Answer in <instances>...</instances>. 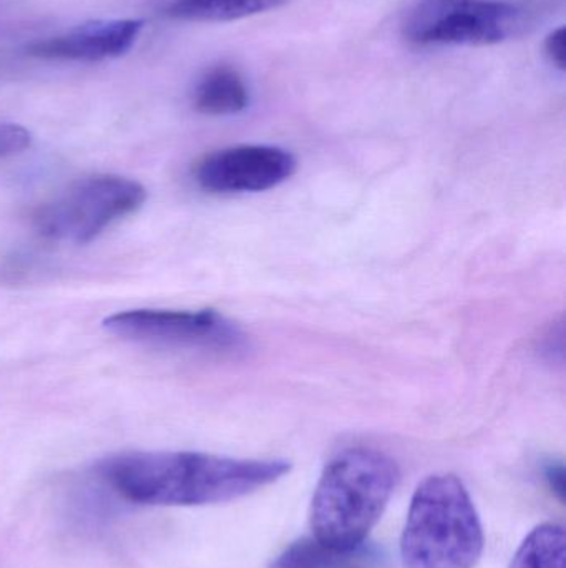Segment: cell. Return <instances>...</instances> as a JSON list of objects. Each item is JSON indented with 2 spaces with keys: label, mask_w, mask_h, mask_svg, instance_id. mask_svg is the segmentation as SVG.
Here are the masks:
<instances>
[{
  "label": "cell",
  "mask_w": 566,
  "mask_h": 568,
  "mask_svg": "<svg viewBox=\"0 0 566 568\" xmlns=\"http://www.w3.org/2000/svg\"><path fill=\"white\" fill-rule=\"evenodd\" d=\"M251 102L248 83L238 69L216 65L206 70L195 89L193 106L209 116H231L245 112Z\"/></svg>",
  "instance_id": "obj_9"
},
{
  "label": "cell",
  "mask_w": 566,
  "mask_h": 568,
  "mask_svg": "<svg viewBox=\"0 0 566 568\" xmlns=\"http://www.w3.org/2000/svg\"><path fill=\"white\" fill-rule=\"evenodd\" d=\"M566 534L558 524H544L518 547L511 568H565Z\"/></svg>",
  "instance_id": "obj_12"
},
{
  "label": "cell",
  "mask_w": 566,
  "mask_h": 568,
  "mask_svg": "<svg viewBox=\"0 0 566 568\" xmlns=\"http://www.w3.org/2000/svg\"><path fill=\"white\" fill-rule=\"evenodd\" d=\"M281 459H235L205 453L133 450L113 454L95 467L120 499L140 506L193 507L231 503L289 474Z\"/></svg>",
  "instance_id": "obj_1"
},
{
  "label": "cell",
  "mask_w": 566,
  "mask_h": 568,
  "mask_svg": "<svg viewBox=\"0 0 566 568\" xmlns=\"http://www.w3.org/2000/svg\"><path fill=\"white\" fill-rule=\"evenodd\" d=\"M295 155L272 145H238L209 153L196 165L195 180L209 193H258L295 175Z\"/></svg>",
  "instance_id": "obj_7"
},
{
  "label": "cell",
  "mask_w": 566,
  "mask_h": 568,
  "mask_svg": "<svg viewBox=\"0 0 566 568\" xmlns=\"http://www.w3.org/2000/svg\"><path fill=\"white\" fill-rule=\"evenodd\" d=\"M371 556L364 546L354 550H338L318 542L315 537L291 544L271 568H368Z\"/></svg>",
  "instance_id": "obj_11"
},
{
  "label": "cell",
  "mask_w": 566,
  "mask_h": 568,
  "mask_svg": "<svg viewBox=\"0 0 566 568\" xmlns=\"http://www.w3.org/2000/svg\"><path fill=\"white\" fill-rule=\"evenodd\" d=\"M110 334L143 346L168 351L231 354L249 349L245 331L213 310H128L103 321Z\"/></svg>",
  "instance_id": "obj_6"
},
{
  "label": "cell",
  "mask_w": 566,
  "mask_h": 568,
  "mask_svg": "<svg viewBox=\"0 0 566 568\" xmlns=\"http://www.w3.org/2000/svg\"><path fill=\"white\" fill-rule=\"evenodd\" d=\"M146 190L135 180L95 173L73 180L50 196L33 215V225L47 240L86 245L142 209Z\"/></svg>",
  "instance_id": "obj_4"
},
{
  "label": "cell",
  "mask_w": 566,
  "mask_h": 568,
  "mask_svg": "<svg viewBox=\"0 0 566 568\" xmlns=\"http://www.w3.org/2000/svg\"><path fill=\"white\" fill-rule=\"evenodd\" d=\"M399 483L391 456L368 447L342 450L329 460L311 503L312 537L338 550L364 546Z\"/></svg>",
  "instance_id": "obj_2"
},
{
  "label": "cell",
  "mask_w": 566,
  "mask_h": 568,
  "mask_svg": "<svg viewBox=\"0 0 566 568\" xmlns=\"http://www.w3.org/2000/svg\"><path fill=\"white\" fill-rule=\"evenodd\" d=\"M565 49H566V30L565 27H558V29L552 30L548 33L547 40H545V53H547L548 60L555 69L565 72Z\"/></svg>",
  "instance_id": "obj_14"
},
{
  "label": "cell",
  "mask_w": 566,
  "mask_h": 568,
  "mask_svg": "<svg viewBox=\"0 0 566 568\" xmlns=\"http://www.w3.org/2000/svg\"><path fill=\"white\" fill-rule=\"evenodd\" d=\"M289 0H172L166 16L182 22H233L286 6Z\"/></svg>",
  "instance_id": "obj_10"
},
{
  "label": "cell",
  "mask_w": 566,
  "mask_h": 568,
  "mask_svg": "<svg viewBox=\"0 0 566 568\" xmlns=\"http://www.w3.org/2000/svg\"><path fill=\"white\" fill-rule=\"evenodd\" d=\"M527 23L522 7L502 0H418L402 20V33L422 47L497 45Z\"/></svg>",
  "instance_id": "obj_5"
},
{
  "label": "cell",
  "mask_w": 566,
  "mask_h": 568,
  "mask_svg": "<svg viewBox=\"0 0 566 568\" xmlns=\"http://www.w3.org/2000/svg\"><path fill=\"white\" fill-rule=\"evenodd\" d=\"M143 29L145 22L140 19L95 20L60 36L37 40L27 47V52L42 60L102 62L128 53Z\"/></svg>",
  "instance_id": "obj_8"
},
{
  "label": "cell",
  "mask_w": 566,
  "mask_h": 568,
  "mask_svg": "<svg viewBox=\"0 0 566 568\" xmlns=\"http://www.w3.org/2000/svg\"><path fill=\"white\" fill-rule=\"evenodd\" d=\"M564 467L557 466V464H554V466H550L547 469L548 480H550L552 487H554V489L557 490V493H560V496L562 494H564Z\"/></svg>",
  "instance_id": "obj_15"
},
{
  "label": "cell",
  "mask_w": 566,
  "mask_h": 568,
  "mask_svg": "<svg viewBox=\"0 0 566 568\" xmlns=\"http://www.w3.org/2000/svg\"><path fill=\"white\" fill-rule=\"evenodd\" d=\"M484 552V530L459 477L435 474L412 496L401 539L405 568H474Z\"/></svg>",
  "instance_id": "obj_3"
},
{
  "label": "cell",
  "mask_w": 566,
  "mask_h": 568,
  "mask_svg": "<svg viewBox=\"0 0 566 568\" xmlns=\"http://www.w3.org/2000/svg\"><path fill=\"white\" fill-rule=\"evenodd\" d=\"M32 145V135L25 126L0 122V160L20 155Z\"/></svg>",
  "instance_id": "obj_13"
}]
</instances>
